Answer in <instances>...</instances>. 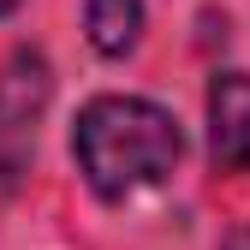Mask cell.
<instances>
[{
	"instance_id": "obj_1",
	"label": "cell",
	"mask_w": 250,
	"mask_h": 250,
	"mask_svg": "<svg viewBox=\"0 0 250 250\" xmlns=\"http://www.w3.org/2000/svg\"><path fill=\"white\" fill-rule=\"evenodd\" d=\"M72 149L96 197H131L173 173L185 143L167 107L143 96H96L72 125Z\"/></svg>"
},
{
	"instance_id": "obj_2",
	"label": "cell",
	"mask_w": 250,
	"mask_h": 250,
	"mask_svg": "<svg viewBox=\"0 0 250 250\" xmlns=\"http://www.w3.org/2000/svg\"><path fill=\"white\" fill-rule=\"evenodd\" d=\"M48 89H54V78H48L42 54L18 48L0 66V185H12L36 155V119L48 107Z\"/></svg>"
},
{
	"instance_id": "obj_3",
	"label": "cell",
	"mask_w": 250,
	"mask_h": 250,
	"mask_svg": "<svg viewBox=\"0 0 250 250\" xmlns=\"http://www.w3.org/2000/svg\"><path fill=\"white\" fill-rule=\"evenodd\" d=\"M208 149L227 167H250V72H221L208 83Z\"/></svg>"
},
{
	"instance_id": "obj_4",
	"label": "cell",
	"mask_w": 250,
	"mask_h": 250,
	"mask_svg": "<svg viewBox=\"0 0 250 250\" xmlns=\"http://www.w3.org/2000/svg\"><path fill=\"white\" fill-rule=\"evenodd\" d=\"M83 24H89L96 54L119 60V54H131L137 36H143V0H89V6H83Z\"/></svg>"
},
{
	"instance_id": "obj_5",
	"label": "cell",
	"mask_w": 250,
	"mask_h": 250,
	"mask_svg": "<svg viewBox=\"0 0 250 250\" xmlns=\"http://www.w3.org/2000/svg\"><path fill=\"white\" fill-rule=\"evenodd\" d=\"M221 250H250V227H238V232H232V238H227Z\"/></svg>"
},
{
	"instance_id": "obj_6",
	"label": "cell",
	"mask_w": 250,
	"mask_h": 250,
	"mask_svg": "<svg viewBox=\"0 0 250 250\" xmlns=\"http://www.w3.org/2000/svg\"><path fill=\"white\" fill-rule=\"evenodd\" d=\"M12 6H18V0H0V18H6V12H12Z\"/></svg>"
}]
</instances>
